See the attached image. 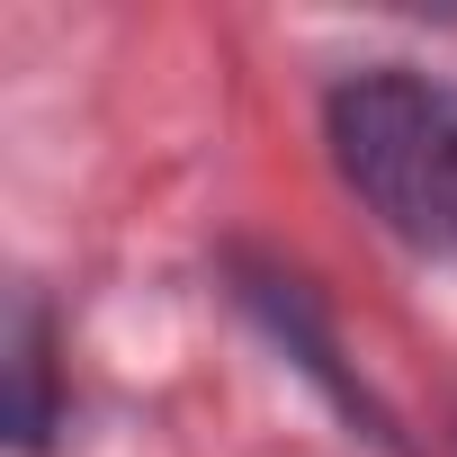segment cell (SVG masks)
Masks as SVG:
<instances>
[{"label": "cell", "mask_w": 457, "mask_h": 457, "mask_svg": "<svg viewBox=\"0 0 457 457\" xmlns=\"http://www.w3.org/2000/svg\"><path fill=\"white\" fill-rule=\"evenodd\" d=\"M332 162L412 252H457V81L377 63L332 90Z\"/></svg>", "instance_id": "1"}, {"label": "cell", "mask_w": 457, "mask_h": 457, "mask_svg": "<svg viewBox=\"0 0 457 457\" xmlns=\"http://www.w3.org/2000/svg\"><path fill=\"white\" fill-rule=\"evenodd\" d=\"M19 439H46V341H37V305H19Z\"/></svg>", "instance_id": "2"}]
</instances>
